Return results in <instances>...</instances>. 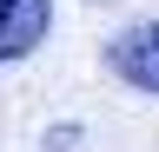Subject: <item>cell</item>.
<instances>
[{
	"mask_svg": "<svg viewBox=\"0 0 159 152\" xmlns=\"http://www.w3.org/2000/svg\"><path fill=\"white\" fill-rule=\"evenodd\" d=\"M106 60H113V73H119L126 86H139V93H159V20H139V27H126V33L106 46Z\"/></svg>",
	"mask_w": 159,
	"mask_h": 152,
	"instance_id": "6da1fadb",
	"label": "cell"
},
{
	"mask_svg": "<svg viewBox=\"0 0 159 152\" xmlns=\"http://www.w3.org/2000/svg\"><path fill=\"white\" fill-rule=\"evenodd\" d=\"M53 27V0H0V66L27 60Z\"/></svg>",
	"mask_w": 159,
	"mask_h": 152,
	"instance_id": "7a4b0ae2",
	"label": "cell"
}]
</instances>
